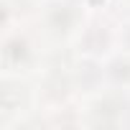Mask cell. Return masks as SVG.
<instances>
[{
	"mask_svg": "<svg viewBox=\"0 0 130 130\" xmlns=\"http://www.w3.org/2000/svg\"><path fill=\"white\" fill-rule=\"evenodd\" d=\"M82 8L69 0H56V3L46 10V28L56 38H69L79 33L82 28Z\"/></svg>",
	"mask_w": 130,
	"mask_h": 130,
	"instance_id": "6da1fadb",
	"label": "cell"
},
{
	"mask_svg": "<svg viewBox=\"0 0 130 130\" xmlns=\"http://www.w3.org/2000/svg\"><path fill=\"white\" fill-rule=\"evenodd\" d=\"M105 79L117 89L130 87V54L127 51H122L120 56H115L105 64Z\"/></svg>",
	"mask_w": 130,
	"mask_h": 130,
	"instance_id": "3957f363",
	"label": "cell"
},
{
	"mask_svg": "<svg viewBox=\"0 0 130 130\" xmlns=\"http://www.w3.org/2000/svg\"><path fill=\"white\" fill-rule=\"evenodd\" d=\"M120 105H117V97L115 94H110V97H105V100H97V105H94V125H117L120 122Z\"/></svg>",
	"mask_w": 130,
	"mask_h": 130,
	"instance_id": "277c9868",
	"label": "cell"
},
{
	"mask_svg": "<svg viewBox=\"0 0 130 130\" xmlns=\"http://www.w3.org/2000/svg\"><path fill=\"white\" fill-rule=\"evenodd\" d=\"M117 43H120V51H127L130 54V21L120 23V31H117Z\"/></svg>",
	"mask_w": 130,
	"mask_h": 130,
	"instance_id": "5b68a950",
	"label": "cell"
},
{
	"mask_svg": "<svg viewBox=\"0 0 130 130\" xmlns=\"http://www.w3.org/2000/svg\"><path fill=\"white\" fill-rule=\"evenodd\" d=\"M3 61L8 69H26L33 61V43L21 33V36H10L3 46Z\"/></svg>",
	"mask_w": 130,
	"mask_h": 130,
	"instance_id": "7a4b0ae2",
	"label": "cell"
}]
</instances>
